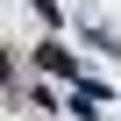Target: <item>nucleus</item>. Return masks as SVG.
Listing matches in <instances>:
<instances>
[{
  "mask_svg": "<svg viewBox=\"0 0 121 121\" xmlns=\"http://www.w3.org/2000/svg\"><path fill=\"white\" fill-rule=\"evenodd\" d=\"M36 64H43V71H71V57L57 50V43H43V50H36Z\"/></svg>",
  "mask_w": 121,
  "mask_h": 121,
  "instance_id": "1",
  "label": "nucleus"
}]
</instances>
